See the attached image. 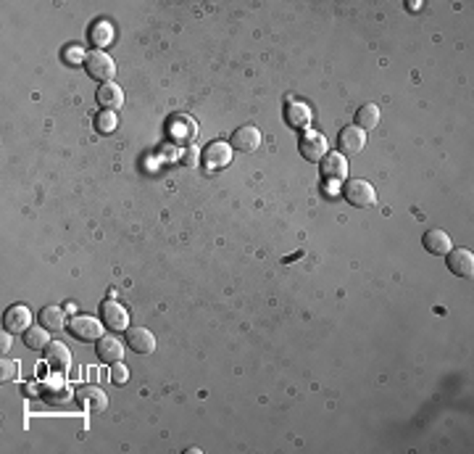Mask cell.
Listing matches in <instances>:
<instances>
[{"instance_id": "ac0fdd59", "label": "cell", "mask_w": 474, "mask_h": 454, "mask_svg": "<svg viewBox=\"0 0 474 454\" xmlns=\"http://www.w3.org/2000/svg\"><path fill=\"white\" fill-rule=\"evenodd\" d=\"M284 119H287V124H290L293 130H309V124H311L309 106L301 104V101L287 104V109H284Z\"/></svg>"}, {"instance_id": "d4e9b609", "label": "cell", "mask_w": 474, "mask_h": 454, "mask_svg": "<svg viewBox=\"0 0 474 454\" xmlns=\"http://www.w3.org/2000/svg\"><path fill=\"white\" fill-rule=\"evenodd\" d=\"M111 380L116 385H124L127 380H130V370L121 365V362H113L111 365Z\"/></svg>"}, {"instance_id": "2e32d148", "label": "cell", "mask_w": 474, "mask_h": 454, "mask_svg": "<svg viewBox=\"0 0 474 454\" xmlns=\"http://www.w3.org/2000/svg\"><path fill=\"white\" fill-rule=\"evenodd\" d=\"M98 357H101V362H105V365L121 362V357H124V346H121V340L113 338V336H103V338H98Z\"/></svg>"}, {"instance_id": "83f0119b", "label": "cell", "mask_w": 474, "mask_h": 454, "mask_svg": "<svg viewBox=\"0 0 474 454\" xmlns=\"http://www.w3.org/2000/svg\"><path fill=\"white\" fill-rule=\"evenodd\" d=\"M85 59H87V53L82 51V48H66V61L69 64H85Z\"/></svg>"}, {"instance_id": "ffe728a7", "label": "cell", "mask_w": 474, "mask_h": 454, "mask_svg": "<svg viewBox=\"0 0 474 454\" xmlns=\"http://www.w3.org/2000/svg\"><path fill=\"white\" fill-rule=\"evenodd\" d=\"M40 325L48 328L51 333L63 331L66 328V312L61 306H45L43 312H40Z\"/></svg>"}, {"instance_id": "ba28073f", "label": "cell", "mask_w": 474, "mask_h": 454, "mask_svg": "<svg viewBox=\"0 0 474 454\" xmlns=\"http://www.w3.org/2000/svg\"><path fill=\"white\" fill-rule=\"evenodd\" d=\"M301 153L303 158H309V161H321V158L327 156V138L321 135V132H306L301 138Z\"/></svg>"}, {"instance_id": "9c48e42d", "label": "cell", "mask_w": 474, "mask_h": 454, "mask_svg": "<svg viewBox=\"0 0 474 454\" xmlns=\"http://www.w3.org/2000/svg\"><path fill=\"white\" fill-rule=\"evenodd\" d=\"M448 267L458 278H472L474 275V253L469 248H450L448 253Z\"/></svg>"}, {"instance_id": "8fae6325", "label": "cell", "mask_w": 474, "mask_h": 454, "mask_svg": "<svg viewBox=\"0 0 474 454\" xmlns=\"http://www.w3.org/2000/svg\"><path fill=\"white\" fill-rule=\"evenodd\" d=\"M261 146V132L259 127H253V124H245L240 130H235L232 135V148H237L240 153H253V151H259Z\"/></svg>"}, {"instance_id": "d6986e66", "label": "cell", "mask_w": 474, "mask_h": 454, "mask_svg": "<svg viewBox=\"0 0 474 454\" xmlns=\"http://www.w3.org/2000/svg\"><path fill=\"white\" fill-rule=\"evenodd\" d=\"M45 362L51 367H56V370H66L71 365V351L61 340H53V343L45 346Z\"/></svg>"}, {"instance_id": "4fadbf2b", "label": "cell", "mask_w": 474, "mask_h": 454, "mask_svg": "<svg viewBox=\"0 0 474 454\" xmlns=\"http://www.w3.org/2000/svg\"><path fill=\"white\" fill-rule=\"evenodd\" d=\"M424 248L430 253H435V256H445V253L453 248V243H450V236L445 233V230H440V227H435V230H427L422 238Z\"/></svg>"}, {"instance_id": "9a60e30c", "label": "cell", "mask_w": 474, "mask_h": 454, "mask_svg": "<svg viewBox=\"0 0 474 454\" xmlns=\"http://www.w3.org/2000/svg\"><path fill=\"white\" fill-rule=\"evenodd\" d=\"M95 98H98V104L103 106V111H116V109L124 106V93H121V88L116 82H103L98 88V96Z\"/></svg>"}, {"instance_id": "44dd1931", "label": "cell", "mask_w": 474, "mask_h": 454, "mask_svg": "<svg viewBox=\"0 0 474 454\" xmlns=\"http://www.w3.org/2000/svg\"><path fill=\"white\" fill-rule=\"evenodd\" d=\"M379 124V106L374 104H364L359 111H356V127H361L364 132L374 130Z\"/></svg>"}, {"instance_id": "3957f363", "label": "cell", "mask_w": 474, "mask_h": 454, "mask_svg": "<svg viewBox=\"0 0 474 454\" xmlns=\"http://www.w3.org/2000/svg\"><path fill=\"white\" fill-rule=\"evenodd\" d=\"M69 331L74 333V338L85 340V343L103 338V323H101V320H95V317H87V315L74 317V320L69 323Z\"/></svg>"}, {"instance_id": "8992f818", "label": "cell", "mask_w": 474, "mask_h": 454, "mask_svg": "<svg viewBox=\"0 0 474 454\" xmlns=\"http://www.w3.org/2000/svg\"><path fill=\"white\" fill-rule=\"evenodd\" d=\"M3 328L9 333H26L32 328V312L29 306L24 304H14L6 309V317H3Z\"/></svg>"}, {"instance_id": "4316f807", "label": "cell", "mask_w": 474, "mask_h": 454, "mask_svg": "<svg viewBox=\"0 0 474 454\" xmlns=\"http://www.w3.org/2000/svg\"><path fill=\"white\" fill-rule=\"evenodd\" d=\"M180 161L185 166H195L198 164V148H192V146H185V151H182Z\"/></svg>"}, {"instance_id": "6da1fadb", "label": "cell", "mask_w": 474, "mask_h": 454, "mask_svg": "<svg viewBox=\"0 0 474 454\" xmlns=\"http://www.w3.org/2000/svg\"><path fill=\"white\" fill-rule=\"evenodd\" d=\"M85 69L93 79H101V85H103V82H113V77H116V64H113L111 56L103 51L87 53Z\"/></svg>"}, {"instance_id": "484cf974", "label": "cell", "mask_w": 474, "mask_h": 454, "mask_svg": "<svg viewBox=\"0 0 474 454\" xmlns=\"http://www.w3.org/2000/svg\"><path fill=\"white\" fill-rule=\"evenodd\" d=\"M16 375H19V362L3 359V362H0V378H3V380H14Z\"/></svg>"}, {"instance_id": "7a4b0ae2", "label": "cell", "mask_w": 474, "mask_h": 454, "mask_svg": "<svg viewBox=\"0 0 474 454\" xmlns=\"http://www.w3.org/2000/svg\"><path fill=\"white\" fill-rule=\"evenodd\" d=\"M343 196H345V201L351 203V206H356V209H369V206H374V201H377V193H374V188H371L366 180H351V183H345Z\"/></svg>"}, {"instance_id": "52a82bcc", "label": "cell", "mask_w": 474, "mask_h": 454, "mask_svg": "<svg viewBox=\"0 0 474 454\" xmlns=\"http://www.w3.org/2000/svg\"><path fill=\"white\" fill-rule=\"evenodd\" d=\"M203 158H206L208 169H225V166L232 164V146H230V143H222V140H214V143H208V148L203 151Z\"/></svg>"}, {"instance_id": "7c38bea8", "label": "cell", "mask_w": 474, "mask_h": 454, "mask_svg": "<svg viewBox=\"0 0 474 454\" xmlns=\"http://www.w3.org/2000/svg\"><path fill=\"white\" fill-rule=\"evenodd\" d=\"M77 399H79V404L90 412V415H101V412H105V407H108L105 393L101 391V388H95V385H85V388H79Z\"/></svg>"}, {"instance_id": "cb8c5ba5", "label": "cell", "mask_w": 474, "mask_h": 454, "mask_svg": "<svg viewBox=\"0 0 474 454\" xmlns=\"http://www.w3.org/2000/svg\"><path fill=\"white\" fill-rule=\"evenodd\" d=\"M95 127H98V132H103V135L116 132V127H119V116H116V111H101L98 113V119H95Z\"/></svg>"}, {"instance_id": "f1b7e54d", "label": "cell", "mask_w": 474, "mask_h": 454, "mask_svg": "<svg viewBox=\"0 0 474 454\" xmlns=\"http://www.w3.org/2000/svg\"><path fill=\"white\" fill-rule=\"evenodd\" d=\"M0 346H3V354H6V351L11 349V333H9V331L3 333V340H0Z\"/></svg>"}, {"instance_id": "30bf717a", "label": "cell", "mask_w": 474, "mask_h": 454, "mask_svg": "<svg viewBox=\"0 0 474 454\" xmlns=\"http://www.w3.org/2000/svg\"><path fill=\"white\" fill-rule=\"evenodd\" d=\"M340 153H345V156H354V153H361L364 146H366V135H364L361 127H343L340 130Z\"/></svg>"}, {"instance_id": "277c9868", "label": "cell", "mask_w": 474, "mask_h": 454, "mask_svg": "<svg viewBox=\"0 0 474 454\" xmlns=\"http://www.w3.org/2000/svg\"><path fill=\"white\" fill-rule=\"evenodd\" d=\"M101 320H103L105 328H111V331H127L130 328V312L119 304V301H103L101 304Z\"/></svg>"}, {"instance_id": "5bb4252c", "label": "cell", "mask_w": 474, "mask_h": 454, "mask_svg": "<svg viewBox=\"0 0 474 454\" xmlns=\"http://www.w3.org/2000/svg\"><path fill=\"white\" fill-rule=\"evenodd\" d=\"M127 343H130V349L138 351V354H153L155 351L153 333L145 331V328H127Z\"/></svg>"}, {"instance_id": "5b68a950", "label": "cell", "mask_w": 474, "mask_h": 454, "mask_svg": "<svg viewBox=\"0 0 474 454\" xmlns=\"http://www.w3.org/2000/svg\"><path fill=\"white\" fill-rule=\"evenodd\" d=\"M169 135L180 146H192L198 138V122L190 119V116H174L172 124H169Z\"/></svg>"}, {"instance_id": "e0dca14e", "label": "cell", "mask_w": 474, "mask_h": 454, "mask_svg": "<svg viewBox=\"0 0 474 454\" xmlns=\"http://www.w3.org/2000/svg\"><path fill=\"white\" fill-rule=\"evenodd\" d=\"M321 175L327 180H345L348 177V161L343 153H327L321 158Z\"/></svg>"}, {"instance_id": "7402d4cb", "label": "cell", "mask_w": 474, "mask_h": 454, "mask_svg": "<svg viewBox=\"0 0 474 454\" xmlns=\"http://www.w3.org/2000/svg\"><path fill=\"white\" fill-rule=\"evenodd\" d=\"M21 336H24V343L29 346V349H45V346L51 343V331H48V328H43V325L29 328V331L21 333Z\"/></svg>"}, {"instance_id": "603a6c76", "label": "cell", "mask_w": 474, "mask_h": 454, "mask_svg": "<svg viewBox=\"0 0 474 454\" xmlns=\"http://www.w3.org/2000/svg\"><path fill=\"white\" fill-rule=\"evenodd\" d=\"M90 40L98 45V51L105 48V45L113 40V26L108 24V21H98V24H93V29H90Z\"/></svg>"}]
</instances>
